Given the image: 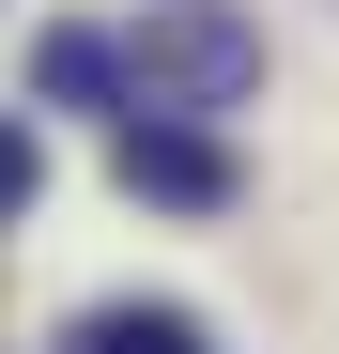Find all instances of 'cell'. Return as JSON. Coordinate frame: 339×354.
<instances>
[{
  "instance_id": "cell-1",
  "label": "cell",
  "mask_w": 339,
  "mask_h": 354,
  "mask_svg": "<svg viewBox=\"0 0 339 354\" xmlns=\"http://www.w3.org/2000/svg\"><path fill=\"white\" fill-rule=\"evenodd\" d=\"M124 77H139V108H247L262 93V31L232 0H154L124 31Z\"/></svg>"
},
{
  "instance_id": "cell-2",
  "label": "cell",
  "mask_w": 339,
  "mask_h": 354,
  "mask_svg": "<svg viewBox=\"0 0 339 354\" xmlns=\"http://www.w3.org/2000/svg\"><path fill=\"white\" fill-rule=\"evenodd\" d=\"M108 169H124V201H170V216H232V201H247L232 139H216L201 108H139V93H124V139H108Z\"/></svg>"
},
{
  "instance_id": "cell-3",
  "label": "cell",
  "mask_w": 339,
  "mask_h": 354,
  "mask_svg": "<svg viewBox=\"0 0 339 354\" xmlns=\"http://www.w3.org/2000/svg\"><path fill=\"white\" fill-rule=\"evenodd\" d=\"M31 93H46V108H108V93H139V77H124L108 31H46V46H31Z\"/></svg>"
},
{
  "instance_id": "cell-4",
  "label": "cell",
  "mask_w": 339,
  "mask_h": 354,
  "mask_svg": "<svg viewBox=\"0 0 339 354\" xmlns=\"http://www.w3.org/2000/svg\"><path fill=\"white\" fill-rule=\"evenodd\" d=\"M62 354H201V324H185V308H77Z\"/></svg>"
},
{
  "instance_id": "cell-5",
  "label": "cell",
  "mask_w": 339,
  "mask_h": 354,
  "mask_svg": "<svg viewBox=\"0 0 339 354\" xmlns=\"http://www.w3.org/2000/svg\"><path fill=\"white\" fill-rule=\"evenodd\" d=\"M31 201H46V139L16 124V139H0V216H31Z\"/></svg>"
}]
</instances>
